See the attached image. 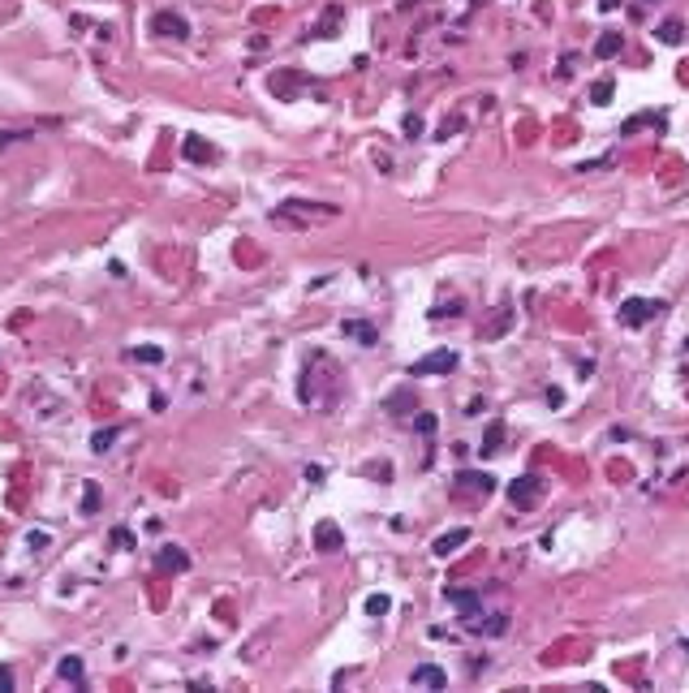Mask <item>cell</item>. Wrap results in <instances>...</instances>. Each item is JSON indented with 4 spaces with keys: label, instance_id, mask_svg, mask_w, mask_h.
<instances>
[{
    "label": "cell",
    "instance_id": "obj_22",
    "mask_svg": "<svg viewBox=\"0 0 689 693\" xmlns=\"http://www.w3.org/2000/svg\"><path fill=\"white\" fill-rule=\"evenodd\" d=\"M0 689H13V672L9 668H0Z\"/></svg>",
    "mask_w": 689,
    "mask_h": 693
},
{
    "label": "cell",
    "instance_id": "obj_7",
    "mask_svg": "<svg viewBox=\"0 0 689 693\" xmlns=\"http://www.w3.org/2000/svg\"><path fill=\"white\" fill-rule=\"evenodd\" d=\"M465 543H470V530H448V534H439V538H435V547H431V551H435V556H453V551H457V547H465Z\"/></svg>",
    "mask_w": 689,
    "mask_h": 693
},
{
    "label": "cell",
    "instance_id": "obj_14",
    "mask_svg": "<svg viewBox=\"0 0 689 693\" xmlns=\"http://www.w3.org/2000/svg\"><path fill=\"white\" fill-rule=\"evenodd\" d=\"M186 564H190V560L181 556V551H177V547H164V556H160V569H172V573H181Z\"/></svg>",
    "mask_w": 689,
    "mask_h": 693
},
{
    "label": "cell",
    "instance_id": "obj_12",
    "mask_svg": "<svg viewBox=\"0 0 689 693\" xmlns=\"http://www.w3.org/2000/svg\"><path fill=\"white\" fill-rule=\"evenodd\" d=\"M655 34H659L664 44H681V39H685V26H681L676 18H668V22H659V30H655Z\"/></svg>",
    "mask_w": 689,
    "mask_h": 693
},
{
    "label": "cell",
    "instance_id": "obj_1",
    "mask_svg": "<svg viewBox=\"0 0 689 693\" xmlns=\"http://www.w3.org/2000/svg\"><path fill=\"white\" fill-rule=\"evenodd\" d=\"M659 315H664V302H646V297H629L620 306V323L625 328H642V323L659 319Z\"/></svg>",
    "mask_w": 689,
    "mask_h": 693
},
{
    "label": "cell",
    "instance_id": "obj_3",
    "mask_svg": "<svg viewBox=\"0 0 689 693\" xmlns=\"http://www.w3.org/2000/svg\"><path fill=\"white\" fill-rule=\"evenodd\" d=\"M151 34H164V39H190V22L172 9H160L151 18Z\"/></svg>",
    "mask_w": 689,
    "mask_h": 693
},
{
    "label": "cell",
    "instance_id": "obj_8",
    "mask_svg": "<svg viewBox=\"0 0 689 693\" xmlns=\"http://www.w3.org/2000/svg\"><path fill=\"white\" fill-rule=\"evenodd\" d=\"M457 482H461V487H470V491H482V496L496 491V478H491V474H474V469H461Z\"/></svg>",
    "mask_w": 689,
    "mask_h": 693
},
{
    "label": "cell",
    "instance_id": "obj_4",
    "mask_svg": "<svg viewBox=\"0 0 689 693\" xmlns=\"http://www.w3.org/2000/svg\"><path fill=\"white\" fill-rule=\"evenodd\" d=\"M508 500H513V508H534L539 500H543V482L534 478V474H526V478H517L513 487H508Z\"/></svg>",
    "mask_w": 689,
    "mask_h": 693
},
{
    "label": "cell",
    "instance_id": "obj_11",
    "mask_svg": "<svg viewBox=\"0 0 689 693\" xmlns=\"http://www.w3.org/2000/svg\"><path fill=\"white\" fill-rule=\"evenodd\" d=\"M186 160H194V164H202V160H216V147L190 134V138H186Z\"/></svg>",
    "mask_w": 689,
    "mask_h": 693
},
{
    "label": "cell",
    "instance_id": "obj_21",
    "mask_svg": "<svg viewBox=\"0 0 689 693\" xmlns=\"http://www.w3.org/2000/svg\"><path fill=\"white\" fill-rule=\"evenodd\" d=\"M405 134H423V117H405Z\"/></svg>",
    "mask_w": 689,
    "mask_h": 693
},
{
    "label": "cell",
    "instance_id": "obj_20",
    "mask_svg": "<svg viewBox=\"0 0 689 693\" xmlns=\"http://www.w3.org/2000/svg\"><path fill=\"white\" fill-rule=\"evenodd\" d=\"M134 358H138V362H160V358H164V349H155V344H147V349H138Z\"/></svg>",
    "mask_w": 689,
    "mask_h": 693
},
{
    "label": "cell",
    "instance_id": "obj_13",
    "mask_svg": "<svg viewBox=\"0 0 689 693\" xmlns=\"http://www.w3.org/2000/svg\"><path fill=\"white\" fill-rule=\"evenodd\" d=\"M616 52H620V34H612V30H607V34H603V39L595 44V56H599V60H612Z\"/></svg>",
    "mask_w": 689,
    "mask_h": 693
},
{
    "label": "cell",
    "instance_id": "obj_2",
    "mask_svg": "<svg viewBox=\"0 0 689 693\" xmlns=\"http://www.w3.org/2000/svg\"><path fill=\"white\" fill-rule=\"evenodd\" d=\"M457 366V354L453 349H439V354H427V358H418L409 366V379H427V375H448Z\"/></svg>",
    "mask_w": 689,
    "mask_h": 693
},
{
    "label": "cell",
    "instance_id": "obj_5",
    "mask_svg": "<svg viewBox=\"0 0 689 693\" xmlns=\"http://www.w3.org/2000/svg\"><path fill=\"white\" fill-rule=\"evenodd\" d=\"M409 685L413 689H448V676L435 663H418V668H413V676H409Z\"/></svg>",
    "mask_w": 689,
    "mask_h": 693
},
{
    "label": "cell",
    "instance_id": "obj_15",
    "mask_svg": "<svg viewBox=\"0 0 689 693\" xmlns=\"http://www.w3.org/2000/svg\"><path fill=\"white\" fill-rule=\"evenodd\" d=\"M344 336H354V340H362V344H375V328H366V323H358V319L344 323Z\"/></svg>",
    "mask_w": 689,
    "mask_h": 693
},
{
    "label": "cell",
    "instance_id": "obj_16",
    "mask_svg": "<svg viewBox=\"0 0 689 693\" xmlns=\"http://www.w3.org/2000/svg\"><path fill=\"white\" fill-rule=\"evenodd\" d=\"M117 435H121L117 427H108V431H95V435H91V448H95V453H108V448H112V439H117Z\"/></svg>",
    "mask_w": 689,
    "mask_h": 693
},
{
    "label": "cell",
    "instance_id": "obj_17",
    "mask_svg": "<svg viewBox=\"0 0 689 693\" xmlns=\"http://www.w3.org/2000/svg\"><path fill=\"white\" fill-rule=\"evenodd\" d=\"M607 99H612V78H599L591 86V103H607Z\"/></svg>",
    "mask_w": 689,
    "mask_h": 693
},
{
    "label": "cell",
    "instance_id": "obj_18",
    "mask_svg": "<svg viewBox=\"0 0 689 693\" xmlns=\"http://www.w3.org/2000/svg\"><path fill=\"white\" fill-rule=\"evenodd\" d=\"M388 607H392V599H388V595H371V599H366V611H371V616H384Z\"/></svg>",
    "mask_w": 689,
    "mask_h": 693
},
{
    "label": "cell",
    "instance_id": "obj_6",
    "mask_svg": "<svg viewBox=\"0 0 689 693\" xmlns=\"http://www.w3.org/2000/svg\"><path fill=\"white\" fill-rule=\"evenodd\" d=\"M315 547H319V551H340V547H344V534H340L332 522H319V526H315Z\"/></svg>",
    "mask_w": 689,
    "mask_h": 693
},
{
    "label": "cell",
    "instance_id": "obj_9",
    "mask_svg": "<svg viewBox=\"0 0 689 693\" xmlns=\"http://www.w3.org/2000/svg\"><path fill=\"white\" fill-rule=\"evenodd\" d=\"M500 443H504V422L496 418V422H487V431H482V448H478V453H500Z\"/></svg>",
    "mask_w": 689,
    "mask_h": 693
},
{
    "label": "cell",
    "instance_id": "obj_23",
    "mask_svg": "<svg viewBox=\"0 0 689 693\" xmlns=\"http://www.w3.org/2000/svg\"><path fill=\"white\" fill-rule=\"evenodd\" d=\"M616 5H620V0H599V9H603V13H612Z\"/></svg>",
    "mask_w": 689,
    "mask_h": 693
},
{
    "label": "cell",
    "instance_id": "obj_10",
    "mask_svg": "<svg viewBox=\"0 0 689 693\" xmlns=\"http://www.w3.org/2000/svg\"><path fill=\"white\" fill-rule=\"evenodd\" d=\"M60 680H74L78 689H86V676H82V659H78V654H69V659H60Z\"/></svg>",
    "mask_w": 689,
    "mask_h": 693
},
{
    "label": "cell",
    "instance_id": "obj_19",
    "mask_svg": "<svg viewBox=\"0 0 689 693\" xmlns=\"http://www.w3.org/2000/svg\"><path fill=\"white\" fill-rule=\"evenodd\" d=\"M22 138H30V134H22V129H0V151H5L9 143H22Z\"/></svg>",
    "mask_w": 689,
    "mask_h": 693
}]
</instances>
